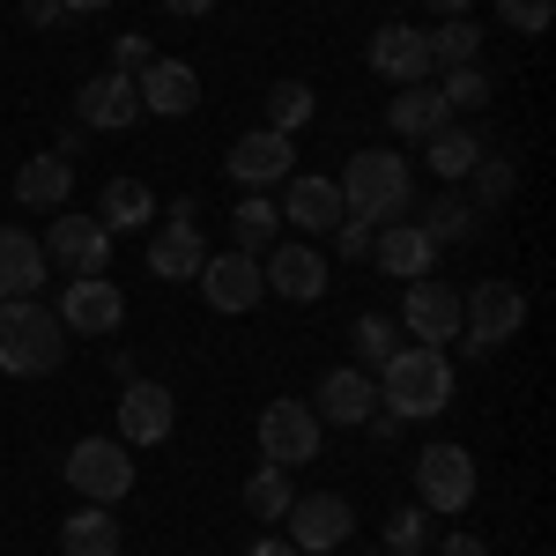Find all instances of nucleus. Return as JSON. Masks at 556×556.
I'll list each match as a JSON object with an SVG mask.
<instances>
[{
  "label": "nucleus",
  "mask_w": 556,
  "mask_h": 556,
  "mask_svg": "<svg viewBox=\"0 0 556 556\" xmlns=\"http://www.w3.org/2000/svg\"><path fill=\"white\" fill-rule=\"evenodd\" d=\"M60 556H119V519L112 505H83L60 519Z\"/></svg>",
  "instance_id": "nucleus-25"
},
{
  "label": "nucleus",
  "mask_w": 556,
  "mask_h": 556,
  "mask_svg": "<svg viewBox=\"0 0 556 556\" xmlns=\"http://www.w3.org/2000/svg\"><path fill=\"white\" fill-rule=\"evenodd\" d=\"M60 15H67L60 0H23V23H38V30H45V23H60Z\"/></svg>",
  "instance_id": "nucleus-42"
},
{
  "label": "nucleus",
  "mask_w": 556,
  "mask_h": 556,
  "mask_svg": "<svg viewBox=\"0 0 556 556\" xmlns=\"http://www.w3.org/2000/svg\"><path fill=\"white\" fill-rule=\"evenodd\" d=\"M468 178H475V201H482V208H505L519 193V164L513 156H490V149H482V164H475Z\"/></svg>",
  "instance_id": "nucleus-33"
},
{
  "label": "nucleus",
  "mask_w": 556,
  "mask_h": 556,
  "mask_svg": "<svg viewBox=\"0 0 556 556\" xmlns=\"http://www.w3.org/2000/svg\"><path fill=\"white\" fill-rule=\"evenodd\" d=\"M67 15H97V8H112V0H60Z\"/></svg>",
  "instance_id": "nucleus-46"
},
{
  "label": "nucleus",
  "mask_w": 556,
  "mask_h": 556,
  "mask_svg": "<svg viewBox=\"0 0 556 556\" xmlns=\"http://www.w3.org/2000/svg\"><path fill=\"white\" fill-rule=\"evenodd\" d=\"M424 556H490V549H482L475 534H445V542H430Z\"/></svg>",
  "instance_id": "nucleus-41"
},
{
  "label": "nucleus",
  "mask_w": 556,
  "mask_h": 556,
  "mask_svg": "<svg viewBox=\"0 0 556 556\" xmlns=\"http://www.w3.org/2000/svg\"><path fill=\"white\" fill-rule=\"evenodd\" d=\"M134 89H141V112H156V119H186L201 104V75L186 60H149L134 75Z\"/></svg>",
  "instance_id": "nucleus-18"
},
{
  "label": "nucleus",
  "mask_w": 556,
  "mask_h": 556,
  "mask_svg": "<svg viewBox=\"0 0 556 556\" xmlns=\"http://www.w3.org/2000/svg\"><path fill=\"white\" fill-rule=\"evenodd\" d=\"M223 172L238 178L245 193H267V186H282V178L298 172V149H290V134L253 127V134H238V141H230V164H223Z\"/></svg>",
  "instance_id": "nucleus-11"
},
{
  "label": "nucleus",
  "mask_w": 556,
  "mask_h": 556,
  "mask_svg": "<svg viewBox=\"0 0 556 556\" xmlns=\"http://www.w3.org/2000/svg\"><path fill=\"white\" fill-rule=\"evenodd\" d=\"M386 119H393V134H408V141H430L438 127H453V112H445V97L430 83H408L393 104H386Z\"/></svg>",
  "instance_id": "nucleus-27"
},
{
  "label": "nucleus",
  "mask_w": 556,
  "mask_h": 556,
  "mask_svg": "<svg viewBox=\"0 0 556 556\" xmlns=\"http://www.w3.org/2000/svg\"><path fill=\"white\" fill-rule=\"evenodd\" d=\"M193 282H201V298H208L215 312H253V304L267 298V282H260V260H253V253H208Z\"/></svg>",
  "instance_id": "nucleus-14"
},
{
  "label": "nucleus",
  "mask_w": 556,
  "mask_h": 556,
  "mask_svg": "<svg viewBox=\"0 0 556 556\" xmlns=\"http://www.w3.org/2000/svg\"><path fill=\"white\" fill-rule=\"evenodd\" d=\"M282 223H298L304 238H327L342 223V186L319 172H290L282 178Z\"/></svg>",
  "instance_id": "nucleus-16"
},
{
  "label": "nucleus",
  "mask_w": 556,
  "mask_h": 556,
  "mask_svg": "<svg viewBox=\"0 0 556 556\" xmlns=\"http://www.w3.org/2000/svg\"><path fill=\"white\" fill-rule=\"evenodd\" d=\"M438 534H430V513L424 505H408V513H393L386 519V556H424Z\"/></svg>",
  "instance_id": "nucleus-35"
},
{
  "label": "nucleus",
  "mask_w": 556,
  "mask_h": 556,
  "mask_svg": "<svg viewBox=\"0 0 556 556\" xmlns=\"http://www.w3.org/2000/svg\"><path fill=\"white\" fill-rule=\"evenodd\" d=\"M401 327H408V334H416V342H453V334H460V290H453V282H408V298H401Z\"/></svg>",
  "instance_id": "nucleus-15"
},
{
  "label": "nucleus",
  "mask_w": 556,
  "mask_h": 556,
  "mask_svg": "<svg viewBox=\"0 0 556 556\" xmlns=\"http://www.w3.org/2000/svg\"><path fill=\"white\" fill-rule=\"evenodd\" d=\"M312 119V89L304 83H275L267 89V134H298Z\"/></svg>",
  "instance_id": "nucleus-34"
},
{
  "label": "nucleus",
  "mask_w": 556,
  "mask_h": 556,
  "mask_svg": "<svg viewBox=\"0 0 556 556\" xmlns=\"http://www.w3.org/2000/svg\"><path fill=\"white\" fill-rule=\"evenodd\" d=\"M67 482L83 490L89 505H119L134 490V445H119V438H83V445H67Z\"/></svg>",
  "instance_id": "nucleus-7"
},
{
  "label": "nucleus",
  "mask_w": 556,
  "mask_h": 556,
  "mask_svg": "<svg viewBox=\"0 0 556 556\" xmlns=\"http://www.w3.org/2000/svg\"><path fill=\"white\" fill-rule=\"evenodd\" d=\"M424 8H438V15H468L475 0H424Z\"/></svg>",
  "instance_id": "nucleus-45"
},
{
  "label": "nucleus",
  "mask_w": 556,
  "mask_h": 556,
  "mask_svg": "<svg viewBox=\"0 0 556 556\" xmlns=\"http://www.w3.org/2000/svg\"><path fill=\"white\" fill-rule=\"evenodd\" d=\"M371 260H379L393 282H424L430 260H438V245H430L416 223H379V230H371Z\"/></svg>",
  "instance_id": "nucleus-23"
},
{
  "label": "nucleus",
  "mask_w": 556,
  "mask_h": 556,
  "mask_svg": "<svg viewBox=\"0 0 556 556\" xmlns=\"http://www.w3.org/2000/svg\"><path fill=\"white\" fill-rule=\"evenodd\" d=\"M97 223H104L112 238H119V230H149V223H156V193H149L134 172L104 178V193H97Z\"/></svg>",
  "instance_id": "nucleus-24"
},
{
  "label": "nucleus",
  "mask_w": 556,
  "mask_h": 556,
  "mask_svg": "<svg viewBox=\"0 0 556 556\" xmlns=\"http://www.w3.org/2000/svg\"><path fill=\"white\" fill-rule=\"evenodd\" d=\"M245 556H298V549H290V534H260Z\"/></svg>",
  "instance_id": "nucleus-43"
},
{
  "label": "nucleus",
  "mask_w": 556,
  "mask_h": 556,
  "mask_svg": "<svg viewBox=\"0 0 556 556\" xmlns=\"http://www.w3.org/2000/svg\"><path fill=\"white\" fill-rule=\"evenodd\" d=\"M52 312H60V327H67L75 342H104V334H119L127 298H119V282H104V275H75Z\"/></svg>",
  "instance_id": "nucleus-9"
},
{
  "label": "nucleus",
  "mask_w": 556,
  "mask_h": 556,
  "mask_svg": "<svg viewBox=\"0 0 556 556\" xmlns=\"http://www.w3.org/2000/svg\"><path fill=\"white\" fill-rule=\"evenodd\" d=\"M416 230H424L430 245H460V238H475V208L460 201V193H445V201H430V208H424Z\"/></svg>",
  "instance_id": "nucleus-32"
},
{
  "label": "nucleus",
  "mask_w": 556,
  "mask_h": 556,
  "mask_svg": "<svg viewBox=\"0 0 556 556\" xmlns=\"http://www.w3.org/2000/svg\"><path fill=\"white\" fill-rule=\"evenodd\" d=\"M319 438H327V424L312 416V401H267V408H260V460H267V468H304V460H319Z\"/></svg>",
  "instance_id": "nucleus-5"
},
{
  "label": "nucleus",
  "mask_w": 556,
  "mask_h": 556,
  "mask_svg": "<svg viewBox=\"0 0 556 556\" xmlns=\"http://www.w3.org/2000/svg\"><path fill=\"white\" fill-rule=\"evenodd\" d=\"M149 60H156V45H149V38H119V45H112V75H141Z\"/></svg>",
  "instance_id": "nucleus-39"
},
{
  "label": "nucleus",
  "mask_w": 556,
  "mask_h": 556,
  "mask_svg": "<svg viewBox=\"0 0 556 556\" xmlns=\"http://www.w3.org/2000/svg\"><path fill=\"white\" fill-rule=\"evenodd\" d=\"M519 327H527V290L519 282H475L468 298H460V334H468L475 356L505 349Z\"/></svg>",
  "instance_id": "nucleus-4"
},
{
  "label": "nucleus",
  "mask_w": 556,
  "mask_h": 556,
  "mask_svg": "<svg viewBox=\"0 0 556 556\" xmlns=\"http://www.w3.org/2000/svg\"><path fill=\"white\" fill-rule=\"evenodd\" d=\"M290 497H298L290 468H260L253 482H245V513H253V519H267V527H275V519L290 513Z\"/></svg>",
  "instance_id": "nucleus-31"
},
{
  "label": "nucleus",
  "mask_w": 556,
  "mask_h": 556,
  "mask_svg": "<svg viewBox=\"0 0 556 556\" xmlns=\"http://www.w3.org/2000/svg\"><path fill=\"white\" fill-rule=\"evenodd\" d=\"M178 424V401L172 386L156 379H127V393H119V445H164Z\"/></svg>",
  "instance_id": "nucleus-13"
},
{
  "label": "nucleus",
  "mask_w": 556,
  "mask_h": 556,
  "mask_svg": "<svg viewBox=\"0 0 556 556\" xmlns=\"http://www.w3.org/2000/svg\"><path fill=\"white\" fill-rule=\"evenodd\" d=\"M349 527H356V513H349V497H334V490L290 497V513H282V534H290L298 556H334L349 542Z\"/></svg>",
  "instance_id": "nucleus-8"
},
{
  "label": "nucleus",
  "mask_w": 556,
  "mask_h": 556,
  "mask_svg": "<svg viewBox=\"0 0 556 556\" xmlns=\"http://www.w3.org/2000/svg\"><path fill=\"white\" fill-rule=\"evenodd\" d=\"M267 245H275V201H267V193H253V201H245V208L230 215V253H267Z\"/></svg>",
  "instance_id": "nucleus-30"
},
{
  "label": "nucleus",
  "mask_w": 556,
  "mask_h": 556,
  "mask_svg": "<svg viewBox=\"0 0 556 556\" xmlns=\"http://www.w3.org/2000/svg\"><path fill=\"white\" fill-rule=\"evenodd\" d=\"M386 356H393V327H386L379 312H364L356 319V371H379Z\"/></svg>",
  "instance_id": "nucleus-37"
},
{
  "label": "nucleus",
  "mask_w": 556,
  "mask_h": 556,
  "mask_svg": "<svg viewBox=\"0 0 556 556\" xmlns=\"http://www.w3.org/2000/svg\"><path fill=\"white\" fill-rule=\"evenodd\" d=\"M475 52H482V30H475L468 15H445L438 30H430V67L445 75V67H468Z\"/></svg>",
  "instance_id": "nucleus-29"
},
{
  "label": "nucleus",
  "mask_w": 556,
  "mask_h": 556,
  "mask_svg": "<svg viewBox=\"0 0 556 556\" xmlns=\"http://www.w3.org/2000/svg\"><path fill=\"white\" fill-rule=\"evenodd\" d=\"M67 193H75V164L67 156H30L15 172V201L23 208H67Z\"/></svg>",
  "instance_id": "nucleus-26"
},
{
  "label": "nucleus",
  "mask_w": 556,
  "mask_h": 556,
  "mask_svg": "<svg viewBox=\"0 0 556 556\" xmlns=\"http://www.w3.org/2000/svg\"><path fill=\"white\" fill-rule=\"evenodd\" d=\"M67 327H60V312L38 298H8L0 304V371L8 379H45V371H60L67 364Z\"/></svg>",
  "instance_id": "nucleus-2"
},
{
  "label": "nucleus",
  "mask_w": 556,
  "mask_h": 556,
  "mask_svg": "<svg viewBox=\"0 0 556 556\" xmlns=\"http://www.w3.org/2000/svg\"><path fill=\"white\" fill-rule=\"evenodd\" d=\"M371 67H379L393 89L430 83V75H438V67H430V38H424V30H408V23H386L379 38H371Z\"/></svg>",
  "instance_id": "nucleus-21"
},
{
  "label": "nucleus",
  "mask_w": 556,
  "mask_h": 556,
  "mask_svg": "<svg viewBox=\"0 0 556 556\" xmlns=\"http://www.w3.org/2000/svg\"><path fill=\"white\" fill-rule=\"evenodd\" d=\"M424 149H430V172L445 178V186H453V178H468L475 164H482V134H468V127H438Z\"/></svg>",
  "instance_id": "nucleus-28"
},
{
  "label": "nucleus",
  "mask_w": 556,
  "mask_h": 556,
  "mask_svg": "<svg viewBox=\"0 0 556 556\" xmlns=\"http://www.w3.org/2000/svg\"><path fill=\"white\" fill-rule=\"evenodd\" d=\"M193 201H172V223L149 238V267L164 275V282H193L201 275V260H208V245H201V223H193Z\"/></svg>",
  "instance_id": "nucleus-12"
},
{
  "label": "nucleus",
  "mask_w": 556,
  "mask_h": 556,
  "mask_svg": "<svg viewBox=\"0 0 556 556\" xmlns=\"http://www.w3.org/2000/svg\"><path fill=\"white\" fill-rule=\"evenodd\" d=\"M371 408H379V379H371V371H356V364H342V371H327V379H319V408H312V416H319V424H334V430H356Z\"/></svg>",
  "instance_id": "nucleus-20"
},
{
  "label": "nucleus",
  "mask_w": 556,
  "mask_h": 556,
  "mask_svg": "<svg viewBox=\"0 0 556 556\" xmlns=\"http://www.w3.org/2000/svg\"><path fill=\"white\" fill-rule=\"evenodd\" d=\"M45 260H52L60 275H104V267H112V230H104L97 215H60V223L45 230Z\"/></svg>",
  "instance_id": "nucleus-10"
},
{
  "label": "nucleus",
  "mask_w": 556,
  "mask_h": 556,
  "mask_svg": "<svg viewBox=\"0 0 556 556\" xmlns=\"http://www.w3.org/2000/svg\"><path fill=\"white\" fill-rule=\"evenodd\" d=\"M260 282H267L275 298H290V304H312L319 290H327V260L312 253V245H267Z\"/></svg>",
  "instance_id": "nucleus-19"
},
{
  "label": "nucleus",
  "mask_w": 556,
  "mask_h": 556,
  "mask_svg": "<svg viewBox=\"0 0 556 556\" xmlns=\"http://www.w3.org/2000/svg\"><path fill=\"white\" fill-rule=\"evenodd\" d=\"M75 104H83V127H97V134H127L134 119H141V89H134V75H112V67L89 75Z\"/></svg>",
  "instance_id": "nucleus-17"
},
{
  "label": "nucleus",
  "mask_w": 556,
  "mask_h": 556,
  "mask_svg": "<svg viewBox=\"0 0 556 556\" xmlns=\"http://www.w3.org/2000/svg\"><path fill=\"white\" fill-rule=\"evenodd\" d=\"M342 186V215L349 223H401L408 215V201H416V178H408V164L393 156V149H364V156H349V172L334 178Z\"/></svg>",
  "instance_id": "nucleus-3"
},
{
  "label": "nucleus",
  "mask_w": 556,
  "mask_h": 556,
  "mask_svg": "<svg viewBox=\"0 0 556 556\" xmlns=\"http://www.w3.org/2000/svg\"><path fill=\"white\" fill-rule=\"evenodd\" d=\"M164 8H172V15H186V23H193V15H208L215 0H164Z\"/></svg>",
  "instance_id": "nucleus-44"
},
{
  "label": "nucleus",
  "mask_w": 556,
  "mask_h": 556,
  "mask_svg": "<svg viewBox=\"0 0 556 556\" xmlns=\"http://www.w3.org/2000/svg\"><path fill=\"white\" fill-rule=\"evenodd\" d=\"M52 275V260L30 230H15V223H0V304L8 298H38V282Z\"/></svg>",
  "instance_id": "nucleus-22"
},
{
  "label": "nucleus",
  "mask_w": 556,
  "mask_h": 556,
  "mask_svg": "<svg viewBox=\"0 0 556 556\" xmlns=\"http://www.w3.org/2000/svg\"><path fill=\"white\" fill-rule=\"evenodd\" d=\"M438 97H445V112H475V104H482V97H490V75H482V67H445V83H438Z\"/></svg>",
  "instance_id": "nucleus-36"
},
{
  "label": "nucleus",
  "mask_w": 556,
  "mask_h": 556,
  "mask_svg": "<svg viewBox=\"0 0 556 556\" xmlns=\"http://www.w3.org/2000/svg\"><path fill=\"white\" fill-rule=\"evenodd\" d=\"M334 253L342 260H371V223H349L342 215V223H334Z\"/></svg>",
  "instance_id": "nucleus-40"
},
{
  "label": "nucleus",
  "mask_w": 556,
  "mask_h": 556,
  "mask_svg": "<svg viewBox=\"0 0 556 556\" xmlns=\"http://www.w3.org/2000/svg\"><path fill=\"white\" fill-rule=\"evenodd\" d=\"M497 15H505V30H549V15H556V0H497Z\"/></svg>",
  "instance_id": "nucleus-38"
},
{
  "label": "nucleus",
  "mask_w": 556,
  "mask_h": 556,
  "mask_svg": "<svg viewBox=\"0 0 556 556\" xmlns=\"http://www.w3.org/2000/svg\"><path fill=\"white\" fill-rule=\"evenodd\" d=\"M379 408L401 416V424H430L453 408V356L438 342H416V349H393L379 364Z\"/></svg>",
  "instance_id": "nucleus-1"
},
{
  "label": "nucleus",
  "mask_w": 556,
  "mask_h": 556,
  "mask_svg": "<svg viewBox=\"0 0 556 556\" xmlns=\"http://www.w3.org/2000/svg\"><path fill=\"white\" fill-rule=\"evenodd\" d=\"M416 497L430 519H460L475 505V453L468 445H430L416 460Z\"/></svg>",
  "instance_id": "nucleus-6"
}]
</instances>
